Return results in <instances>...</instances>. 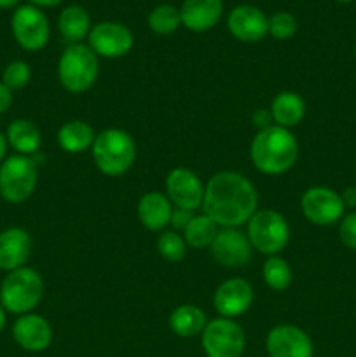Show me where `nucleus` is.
Wrapping results in <instances>:
<instances>
[{
	"instance_id": "1",
	"label": "nucleus",
	"mask_w": 356,
	"mask_h": 357,
	"mask_svg": "<svg viewBox=\"0 0 356 357\" xmlns=\"http://www.w3.org/2000/svg\"><path fill=\"white\" fill-rule=\"evenodd\" d=\"M257 206V188L248 178L234 171H220L206 183L201 208L220 229H239L250 222Z\"/></svg>"
},
{
	"instance_id": "2",
	"label": "nucleus",
	"mask_w": 356,
	"mask_h": 357,
	"mask_svg": "<svg viewBox=\"0 0 356 357\" xmlns=\"http://www.w3.org/2000/svg\"><path fill=\"white\" fill-rule=\"evenodd\" d=\"M250 157L260 173L276 176L295 166L299 159V143L290 129L272 124L255 135Z\"/></svg>"
},
{
	"instance_id": "3",
	"label": "nucleus",
	"mask_w": 356,
	"mask_h": 357,
	"mask_svg": "<svg viewBox=\"0 0 356 357\" xmlns=\"http://www.w3.org/2000/svg\"><path fill=\"white\" fill-rule=\"evenodd\" d=\"M91 155L101 173L107 176H121L135 164L136 143L131 135L122 129H105L94 138Z\"/></svg>"
},
{
	"instance_id": "4",
	"label": "nucleus",
	"mask_w": 356,
	"mask_h": 357,
	"mask_svg": "<svg viewBox=\"0 0 356 357\" xmlns=\"http://www.w3.org/2000/svg\"><path fill=\"white\" fill-rule=\"evenodd\" d=\"M44 295V281L35 268L21 267L9 272L0 286V305L10 314H30Z\"/></svg>"
},
{
	"instance_id": "5",
	"label": "nucleus",
	"mask_w": 356,
	"mask_h": 357,
	"mask_svg": "<svg viewBox=\"0 0 356 357\" xmlns=\"http://www.w3.org/2000/svg\"><path fill=\"white\" fill-rule=\"evenodd\" d=\"M100 73V61L89 45L70 44L58 61L59 84L68 93H86L94 86Z\"/></svg>"
},
{
	"instance_id": "6",
	"label": "nucleus",
	"mask_w": 356,
	"mask_h": 357,
	"mask_svg": "<svg viewBox=\"0 0 356 357\" xmlns=\"http://www.w3.org/2000/svg\"><path fill=\"white\" fill-rule=\"evenodd\" d=\"M248 225V241L258 253L274 257L286 248L290 241V227L285 216L274 209L255 211Z\"/></svg>"
},
{
	"instance_id": "7",
	"label": "nucleus",
	"mask_w": 356,
	"mask_h": 357,
	"mask_svg": "<svg viewBox=\"0 0 356 357\" xmlns=\"http://www.w3.org/2000/svg\"><path fill=\"white\" fill-rule=\"evenodd\" d=\"M38 169L37 162L28 155H10L0 164V195L7 202L20 204L37 188Z\"/></svg>"
},
{
	"instance_id": "8",
	"label": "nucleus",
	"mask_w": 356,
	"mask_h": 357,
	"mask_svg": "<svg viewBox=\"0 0 356 357\" xmlns=\"http://www.w3.org/2000/svg\"><path fill=\"white\" fill-rule=\"evenodd\" d=\"M201 345L206 357H241L246 347L244 330L229 317L208 321L201 333Z\"/></svg>"
},
{
	"instance_id": "9",
	"label": "nucleus",
	"mask_w": 356,
	"mask_h": 357,
	"mask_svg": "<svg viewBox=\"0 0 356 357\" xmlns=\"http://www.w3.org/2000/svg\"><path fill=\"white\" fill-rule=\"evenodd\" d=\"M14 38L24 51H40L51 37L49 20L37 6H21L10 17Z\"/></svg>"
},
{
	"instance_id": "10",
	"label": "nucleus",
	"mask_w": 356,
	"mask_h": 357,
	"mask_svg": "<svg viewBox=\"0 0 356 357\" xmlns=\"http://www.w3.org/2000/svg\"><path fill=\"white\" fill-rule=\"evenodd\" d=\"M300 209L313 225L328 227L341 222L344 216V202L341 194L328 187H311L300 199Z\"/></svg>"
},
{
	"instance_id": "11",
	"label": "nucleus",
	"mask_w": 356,
	"mask_h": 357,
	"mask_svg": "<svg viewBox=\"0 0 356 357\" xmlns=\"http://www.w3.org/2000/svg\"><path fill=\"white\" fill-rule=\"evenodd\" d=\"M87 38H89V47L93 49L94 54L110 59L126 56L135 44L131 30L126 24L115 23V21H103V23L94 24Z\"/></svg>"
},
{
	"instance_id": "12",
	"label": "nucleus",
	"mask_w": 356,
	"mask_h": 357,
	"mask_svg": "<svg viewBox=\"0 0 356 357\" xmlns=\"http://www.w3.org/2000/svg\"><path fill=\"white\" fill-rule=\"evenodd\" d=\"M166 194L175 208L195 211L205 201V185L194 171L175 167L166 176Z\"/></svg>"
},
{
	"instance_id": "13",
	"label": "nucleus",
	"mask_w": 356,
	"mask_h": 357,
	"mask_svg": "<svg viewBox=\"0 0 356 357\" xmlns=\"http://www.w3.org/2000/svg\"><path fill=\"white\" fill-rule=\"evenodd\" d=\"M269 357H313V340L295 324H279L265 338Z\"/></svg>"
},
{
	"instance_id": "14",
	"label": "nucleus",
	"mask_w": 356,
	"mask_h": 357,
	"mask_svg": "<svg viewBox=\"0 0 356 357\" xmlns=\"http://www.w3.org/2000/svg\"><path fill=\"white\" fill-rule=\"evenodd\" d=\"M251 244L239 229H220L209 246L212 257L227 268L243 267L251 260Z\"/></svg>"
},
{
	"instance_id": "15",
	"label": "nucleus",
	"mask_w": 356,
	"mask_h": 357,
	"mask_svg": "<svg viewBox=\"0 0 356 357\" xmlns=\"http://www.w3.org/2000/svg\"><path fill=\"white\" fill-rule=\"evenodd\" d=\"M253 303V288L248 281L241 278H232L223 281L213 295V307L220 317L243 316Z\"/></svg>"
},
{
	"instance_id": "16",
	"label": "nucleus",
	"mask_w": 356,
	"mask_h": 357,
	"mask_svg": "<svg viewBox=\"0 0 356 357\" xmlns=\"http://www.w3.org/2000/svg\"><path fill=\"white\" fill-rule=\"evenodd\" d=\"M227 28L234 38L246 44L262 40L269 33V17L255 6H237L227 17Z\"/></svg>"
},
{
	"instance_id": "17",
	"label": "nucleus",
	"mask_w": 356,
	"mask_h": 357,
	"mask_svg": "<svg viewBox=\"0 0 356 357\" xmlns=\"http://www.w3.org/2000/svg\"><path fill=\"white\" fill-rule=\"evenodd\" d=\"M13 337L24 351L42 352L51 345L52 326L38 314H23L13 324Z\"/></svg>"
},
{
	"instance_id": "18",
	"label": "nucleus",
	"mask_w": 356,
	"mask_h": 357,
	"mask_svg": "<svg viewBox=\"0 0 356 357\" xmlns=\"http://www.w3.org/2000/svg\"><path fill=\"white\" fill-rule=\"evenodd\" d=\"M31 253L30 234L20 227L0 232V268L13 272L16 268L24 267Z\"/></svg>"
},
{
	"instance_id": "19",
	"label": "nucleus",
	"mask_w": 356,
	"mask_h": 357,
	"mask_svg": "<svg viewBox=\"0 0 356 357\" xmlns=\"http://www.w3.org/2000/svg\"><path fill=\"white\" fill-rule=\"evenodd\" d=\"M222 13V0H184L180 7L181 24L198 33L212 30L220 21Z\"/></svg>"
},
{
	"instance_id": "20",
	"label": "nucleus",
	"mask_w": 356,
	"mask_h": 357,
	"mask_svg": "<svg viewBox=\"0 0 356 357\" xmlns=\"http://www.w3.org/2000/svg\"><path fill=\"white\" fill-rule=\"evenodd\" d=\"M136 213H138V220L145 229L152 230V232H159V230H164L170 225L173 204L163 192L152 190L142 195Z\"/></svg>"
},
{
	"instance_id": "21",
	"label": "nucleus",
	"mask_w": 356,
	"mask_h": 357,
	"mask_svg": "<svg viewBox=\"0 0 356 357\" xmlns=\"http://www.w3.org/2000/svg\"><path fill=\"white\" fill-rule=\"evenodd\" d=\"M269 110H271L272 121L276 122V126L290 129L300 124V121L306 115V101L299 93L283 91L272 100Z\"/></svg>"
},
{
	"instance_id": "22",
	"label": "nucleus",
	"mask_w": 356,
	"mask_h": 357,
	"mask_svg": "<svg viewBox=\"0 0 356 357\" xmlns=\"http://www.w3.org/2000/svg\"><path fill=\"white\" fill-rule=\"evenodd\" d=\"M7 143L16 150L20 155H34L42 145L40 129L28 119H16L9 124L6 135Z\"/></svg>"
},
{
	"instance_id": "23",
	"label": "nucleus",
	"mask_w": 356,
	"mask_h": 357,
	"mask_svg": "<svg viewBox=\"0 0 356 357\" xmlns=\"http://www.w3.org/2000/svg\"><path fill=\"white\" fill-rule=\"evenodd\" d=\"M206 324L208 321H206L205 310L198 305H191V303L177 307L170 316L171 331L181 338L198 337L202 333Z\"/></svg>"
},
{
	"instance_id": "24",
	"label": "nucleus",
	"mask_w": 356,
	"mask_h": 357,
	"mask_svg": "<svg viewBox=\"0 0 356 357\" xmlns=\"http://www.w3.org/2000/svg\"><path fill=\"white\" fill-rule=\"evenodd\" d=\"M58 30L70 44H82L91 31L89 14L80 6L65 7L58 17Z\"/></svg>"
},
{
	"instance_id": "25",
	"label": "nucleus",
	"mask_w": 356,
	"mask_h": 357,
	"mask_svg": "<svg viewBox=\"0 0 356 357\" xmlns=\"http://www.w3.org/2000/svg\"><path fill=\"white\" fill-rule=\"evenodd\" d=\"M94 129L84 121H70L58 131V145L68 153H82L93 146Z\"/></svg>"
},
{
	"instance_id": "26",
	"label": "nucleus",
	"mask_w": 356,
	"mask_h": 357,
	"mask_svg": "<svg viewBox=\"0 0 356 357\" xmlns=\"http://www.w3.org/2000/svg\"><path fill=\"white\" fill-rule=\"evenodd\" d=\"M218 230L220 227L212 218L206 215H198L185 227L184 239L187 246H192L194 250H205L212 246Z\"/></svg>"
},
{
	"instance_id": "27",
	"label": "nucleus",
	"mask_w": 356,
	"mask_h": 357,
	"mask_svg": "<svg viewBox=\"0 0 356 357\" xmlns=\"http://www.w3.org/2000/svg\"><path fill=\"white\" fill-rule=\"evenodd\" d=\"M262 278L271 289L285 291L292 284V268L286 264L285 258L274 255L265 260L264 267H262Z\"/></svg>"
},
{
	"instance_id": "28",
	"label": "nucleus",
	"mask_w": 356,
	"mask_h": 357,
	"mask_svg": "<svg viewBox=\"0 0 356 357\" xmlns=\"http://www.w3.org/2000/svg\"><path fill=\"white\" fill-rule=\"evenodd\" d=\"M181 24L180 10L171 3L157 6L149 14V28L157 35H171L178 30Z\"/></svg>"
},
{
	"instance_id": "29",
	"label": "nucleus",
	"mask_w": 356,
	"mask_h": 357,
	"mask_svg": "<svg viewBox=\"0 0 356 357\" xmlns=\"http://www.w3.org/2000/svg\"><path fill=\"white\" fill-rule=\"evenodd\" d=\"M157 251L164 260L180 261L187 253V243H185L184 236L175 230H164L157 239Z\"/></svg>"
},
{
	"instance_id": "30",
	"label": "nucleus",
	"mask_w": 356,
	"mask_h": 357,
	"mask_svg": "<svg viewBox=\"0 0 356 357\" xmlns=\"http://www.w3.org/2000/svg\"><path fill=\"white\" fill-rule=\"evenodd\" d=\"M30 79H31L30 65L24 61H21V59L9 63V65L3 68L2 82H3V86L9 87L10 91L23 89V87L30 82Z\"/></svg>"
},
{
	"instance_id": "31",
	"label": "nucleus",
	"mask_w": 356,
	"mask_h": 357,
	"mask_svg": "<svg viewBox=\"0 0 356 357\" xmlns=\"http://www.w3.org/2000/svg\"><path fill=\"white\" fill-rule=\"evenodd\" d=\"M297 20L290 13H276L269 17V33L278 40H288L297 33Z\"/></svg>"
},
{
	"instance_id": "32",
	"label": "nucleus",
	"mask_w": 356,
	"mask_h": 357,
	"mask_svg": "<svg viewBox=\"0 0 356 357\" xmlns=\"http://www.w3.org/2000/svg\"><path fill=\"white\" fill-rule=\"evenodd\" d=\"M339 239L348 250L356 251V211L348 213L341 218L339 225Z\"/></svg>"
},
{
	"instance_id": "33",
	"label": "nucleus",
	"mask_w": 356,
	"mask_h": 357,
	"mask_svg": "<svg viewBox=\"0 0 356 357\" xmlns=\"http://www.w3.org/2000/svg\"><path fill=\"white\" fill-rule=\"evenodd\" d=\"M194 211H187V209H180V208H175L173 213H171V222L170 225L173 227L175 230H181L184 232L185 227L191 223V220L194 218Z\"/></svg>"
},
{
	"instance_id": "34",
	"label": "nucleus",
	"mask_w": 356,
	"mask_h": 357,
	"mask_svg": "<svg viewBox=\"0 0 356 357\" xmlns=\"http://www.w3.org/2000/svg\"><path fill=\"white\" fill-rule=\"evenodd\" d=\"M251 121H253V124L257 126L258 131H260V129L269 128V126H272V122H274L272 121L271 110H264V108H258V110H255Z\"/></svg>"
},
{
	"instance_id": "35",
	"label": "nucleus",
	"mask_w": 356,
	"mask_h": 357,
	"mask_svg": "<svg viewBox=\"0 0 356 357\" xmlns=\"http://www.w3.org/2000/svg\"><path fill=\"white\" fill-rule=\"evenodd\" d=\"M10 103H13V91L0 82V115L9 110Z\"/></svg>"
},
{
	"instance_id": "36",
	"label": "nucleus",
	"mask_w": 356,
	"mask_h": 357,
	"mask_svg": "<svg viewBox=\"0 0 356 357\" xmlns=\"http://www.w3.org/2000/svg\"><path fill=\"white\" fill-rule=\"evenodd\" d=\"M344 208H356V187H346L341 194Z\"/></svg>"
},
{
	"instance_id": "37",
	"label": "nucleus",
	"mask_w": 356,
	"mask_h": 357,
	"mask_svg": "<svg viewBox=\"0 0 356 357\" xmlns=\"http://www.w3.org/2000/svg\"><path fill=\"white\" fill-rule=\"evenodd\" d=\"M31 6H38V7H52L61 3L63 0H30Z\"/></svg>"
},
{
	"instance_id": "38",
	"label": "nucleus",
	"mask_w": 356,
	"mask_h": 357,
	"mask_svg": "<svg viewBox=\"0 0 356 357\" xmlns=\"http://www.w3.org/2000/svg\"><path fill=\"white\" fill-rule=\"evenodd\" d=\"M6 153H7V139H6V136L0 132V164L3 162V157H6Z\"/></svg>"
},
{
	"instance_id": "39",
	"label": "nucleus",
	"mask_w": 356,
	"mask_h": 357,
	"mask_svg": "<svg viewBox=\"0 0 356 357\" xmlns=\"http://www.w3.org/2000/svg\"><path fill=\"white\" fill-rule=\"evenodd\" d=\"M21 0H0V9H10V7L17 6Z\"/></svg>"
},
{
	"instance_id": "40",
	"label": "nucleus",
	"mask_w": 356,
	"mask_h": 357,
	"mask_svg": "<svg viewBox=\"0 0 356 357\" xmlns=\"http://www.w3.org/2000/svg\"><path fill=\"white\" fill-rule=\"evenodd\" d=\"M7 310L3 309L2 305H0V333L3 331V328H6V321H7V316H6Z\"/></svg>"
},
{
	"instance_id": "41",
	"label": "nucleus",
	"mask_w": 356,
	"mask_h": 357,
	"mask_svg": "<svg viewBox=\"0 0 356 357\" xmlns=\"http://www.w3.org/2000/svg\"><path fill=\"white\" fill-rule=\"evenodd\" d=\"M337 2H342V3H348V2H353V0H337Z\"/></svg>"
},
{
	"instance_id": "42",
	"label": "nucleus",
	"mask_w": 356,
	"mask_h": 357,
	"mask_svg": "<svg viewBox=\"0 0 356 357\" xmlns=\"http://www.w3.org/2000/svg\"><path fill=\"white\" fill-rule=\"evenodd\" d=\"M355 54H356V44H355Z\"/></svg>"
}]
</instances>
